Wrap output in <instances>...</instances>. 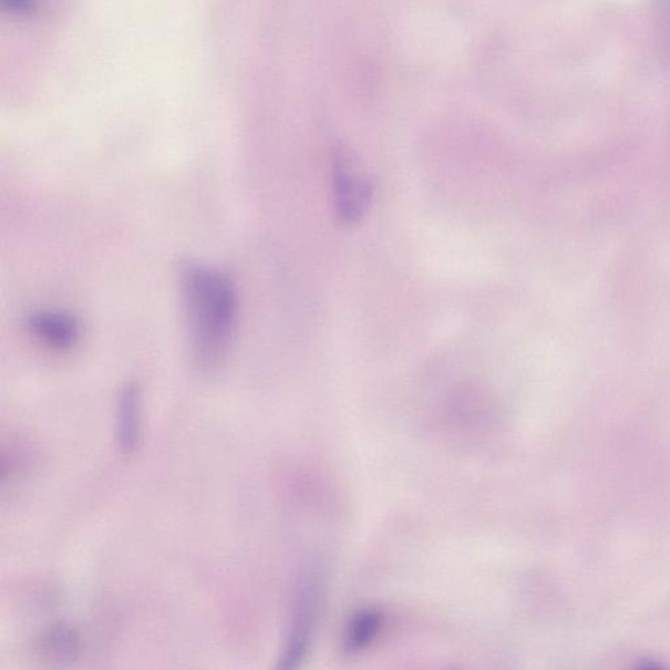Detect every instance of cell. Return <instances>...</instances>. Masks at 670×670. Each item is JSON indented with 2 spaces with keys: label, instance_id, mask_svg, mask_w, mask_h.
Segmentation results:
<instances>
[{
  "label": "cell",
  "instance_id": "6",
  "mask_svg": "<svg viewBox=\"0 0 670 670\" xmlns=\"http://www.w3.org/2000/svg\"><path fill=\"white\" fill-rule=\"evenodd\" d=\"M81 651V637L68 625H53L35 639L33 652L43 667L62 669L72 664Z\"/></svg>",
  "mask_w": 670,
  "mask_h": 670
},
{
  "label": "cell",
  "instance_id": "7",
  "mask_svg": "<svg viewBox=\"0 0 670 670\" xmlns=\"http://www.w3.org/2000/svg\"><path fill=\"white\" fill-rule=\"evenodd\" d=\"M450 416L457 426L464 430H475L492 424L495 412L493 403L477 391L460 392L450 403Z\"/></svg>",
  "mask_w": 670,
  "mask_h": 670
},
{
  "label": "cell",
  "instance_id": "9",
  "mask_svg": "<svg viewBox=\"0 0 670 670\" xmlns=\"http://www.w3.org/2000/svg\"><path fill=\"white\" fill-rule=\"evenodd\" d=\"M6 6L14 11H28L33 9L34 2H31V0H6Z\"/></svg>",
  "mask_w": 670,
  "mask_h": 670
},
{
  "label": "cell",
  "instance_id": "2",
  "mask_svg": "<svg viewBox=\"0 0 670 670\" xmlns=\"http://www.w3.org/2000/svg\"><path fill=\"white\" fill-rule=\"evenodd\" d=\"M322 589V576L316 568L301 576L295 596L290 629L274 670H300L305 666L319 623Z\"/></svg>",
  "mask_w": 670,
  "mask_h": 670
},
{
  "label": "cell",
  "instance_id": "10",
  "mask_svg": "<svg viewBox=\"0 0 670 670\" xmlns=\"http://www.w3.org/2000/svg\"><path fill=\"white\" fill-rule=\"evenodd\" d=\"M633 670H668L667 668L654 661H643Z\"/></svg>",
  "mask_w": 670,
  "mask_h": 670
},
{
  "label": "cell",
  "instance_id": "8",
  "mask_svg": "<svg viewBox=\"0 0 670 670\" xmlns=\"http://www.w3.org/2000/svg\"><path fill=\"white\" fill-rule=\"evenodd\" d=\"M384 616L377 608H363L350 618L343 633L346 652L359 653L369 648L383 629Z\"/></svg>",
  "mask_w": 670,
  "mask_h": 670
},
{
  "label": "cell",
  "instance_id": "4",
  "mask_svg": "<svg viewBox=\"0 0 670 670\" xmlns=\"http://www.w3.org/2000/svg\"><path fill=\"white\" fill-rule=\"evenodd\" d=\"M334 193L337 212L346 221H354L362 216L372 197L369 178L352 169L348 156L342 151L336 155Z\"/></svg>",
  "mask_w": 670,
  "mask_h": 670
},
{
  "label": "cell",
  "instance_id": "5",
  "mask_svg": "<svg viewBox=\"0 0 670 670\" xmlns=\"http://www.w3.org/2000/svg\"><path fill=\"white\" fill-rule=\"evenodd\" d=\"M143 392L136 381L120 389L115 405V437L124 455H134L143 441Z\"/></svg>",
  "mask_w": 670,
  "mask_h": 670
},
{
  "label": "cell",
  "instance_id": "3",
  "mask_svg": "<svg viewBox=\"0 0 670 670\" xmlns=\"http://www.w3.org/2000/svg\"><path fill=\"white\" fill-rule=\"evenodd\" d=\"M27 330L43 349L70 352L82 341L83 328L76 317L63 309L42 308L27 317Z\"/></svg>",
  "mask_w": 670,
  "mask_h": 670
},
{
  "label": "cell",
  "instance_id": "1",
  "mask_svg": "<svg viewBox=\"0 0 670 670\" xmlns=\"http://www.w3.org/2000/svg\"><path fill=\"white\" fill-rule=\"evenodd\" d=\"M187 341L194 364L218 370L228 357L239 319L236 287L225 272L187 266L182 279Z\"/></svg>",
  "mask_w": 670,
  "mask_h": 670
}]
</instances>
